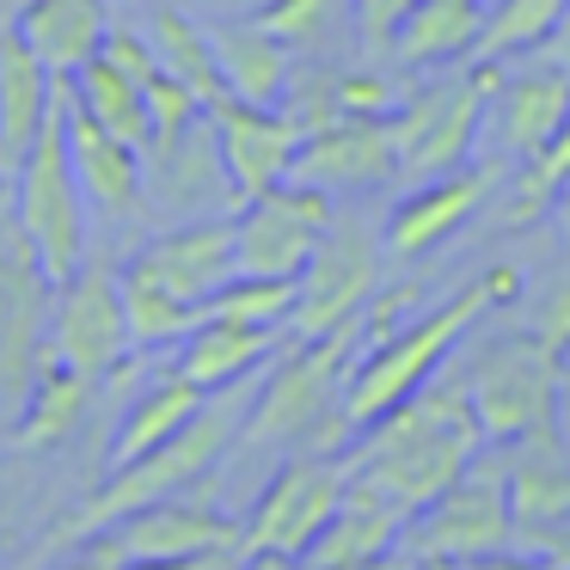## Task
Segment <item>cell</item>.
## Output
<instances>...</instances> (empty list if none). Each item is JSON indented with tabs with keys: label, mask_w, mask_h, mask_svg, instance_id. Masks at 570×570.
Instances as JSON below:
<instances>
[{
	"label": "cell",
	"mask_w": 570,
	"mask_h": 570,
	"mask_svg": "<svg viewBox=\"0 0 570 570\" xmlns=\"http://www.w3.org/2000/svg\"><path fill=\"white\" fill-rule=\"evenodd\" d=\"M129 271H141L148 283H160L166 295H178L185 307L203 313V301L222 283H234V215H203V222H185L173 234L148 239V246L129 258Z\"/></svg>",
	"instance_id": "18"
},
{
	"label": "cell",
	"mask_w": 570,
	"mask_h": 570,
	"mask_svg": "<svg viewBox=\"0 0 570 570\" xmlns=\"http://www.w3.org/2000/svg\"><path fill=\"white\" fill-rule=\"evenodd\" d=\"M288 178H295V185L325 190V197L386 185V178H399L393 124H386V117H344V124L313 129V136H301Z\"/></svg>",
	"instance_id": "17"
},
{
	"label": "cell",
	"mask_w": 570,
	"mask_h": 570,
	"mask_svg": "<svg viewBox=\"0 0 570 570\" xmlns=\"http://www.w3.org/2000/svg\"><path fill=\"white\" fill-rule=\"evenodd\" d=\"M564 117H570V75L558 62H546L540 50H528V62L515 75L503 68L491 105H484V124L497 136V160H533L564 129Z\"/></svg>",
	"instance_id": "16"
},
{
	"label": "cell",
	"mask_w": 570,
	"mask_h": 570,
	"mask_svg": "<svg viewBox=\"0 0 570 570\" xmlns=\"http://www.w3.org/2000/svg\"><path fill=\"white\" fill-rule=\"evenodd\" d=\"M509 472V515L515 533H540V528H564L570 521V454L564 435H528V442L497 448Z\"/></svg>",
	"instance_id": "24"
},
{
	"label": "cell",
	"mask_w": 570,
	"mask_h": 570,
	"mask_svg": "<svg viewBox=\"0 0 570 570\" xmlns=\"http://www.w3.org/2000/svg\"><path fill=\"white\" fill-rule=\"evenodd\" d=\"M570 0H491L484 31L472 43V62H509V56H528L564 26Z\"/></svg>",
	"instance_id": "33"
},
{
	"label": "cell",
	"mask_w": 570,
	"mask_h": 570,
	"mask_svg": "<svg viewBox=\"0 0 570 570\" xmlns=\"http://www.w3.org/2000/svg\"><path fill=\"white\" fill-rule=\"evenodd\" d=\"M381 258L386 239H374L368 222H332L307 271L295 276V313H288V337H325L350 325L374 295H381Z\"/></svg>",
	"instance_id": "11"
},
{
	"label": "cell",
	"mask_w": 570,
	"mask_h": 570,
	"mask_svg": "<svg viewBox=\"0 0 570 570\" xmlns=\"http://www.w3.org/2000/svg\"><path fill=\"white\" fill-rule=\"evenodd\" d=\"M564 19H570V13H564Z\"/></svg>",
	"instance_id": "47"
},
{
	"label": "cell",
	"mask_w": 570,
	"mask_h": 570,
	"mask_svg": "<svg viewBox=\"0 0 570 570\" xmlns=\"http://www.w3.org/2000/svg\"><path fill=\"white\" fill-rule=\"evenodd\" d=\"M344 484H350L344 454H295L271 484H264L258 509L239 521V552L295 564V558L320 540L332 509L344 503Z\"/></svg>",
	"instance_id": "9"
},
{
	"label": "cell",
	"mask_w": 570,
	"mask_h": 570,
	"mask_svg": "<svg viewBox=\"0 0 570 570\" xmlns=\"http://www.w3.org/2000/svg\"><path fill=\"white\" fill-rule=\"evenodd\" d=\"M209 50H215V68H222L227 99H239V105H283L288 99L295 50H283L264 26L222 19V26H209Z\"/></svg>",
	"instance_id": "25"
},
{
	"label": "cell",
	"mask_w": 570,
	"mask_h": 570,
	"mask_svg": "<svg viewBox=\"0 0 570 570\" xmlns=\"http://www.w3.org/2000/svg\"><path fill=\"white\" fill-rule=\"evenodd\" d=\"M13 31L38 50V62L56 80H68L87 56L105 50L111 26H105V0H19Z\"/></svg>",
	"instance_id": "27"
},
{
	"label": "cell",
	"mask_w": 570,
	"mask_h": 570,
	"mask_svg": "<svg viewBox=\"0 0 570 570\" xmlns=\"http://www.w3.org/2000/svg\"><path fill=\"white\" fill-rule=\"evenodd\" d=\"M13 222L31 239L38 264L50 271V283H68L87 264L92 209L80 197L75 160H68V80H56L50 124L38 129V141L26 148V160L13 173Z\"/></svg>",
	"instance_id": "6"
},
{
	"label": "cell",
	"mask_w": 570,
	"mask_h": 570,
	"mask_svg": "<svg viewBox=\"0 0 570 570\" xmlns=\"http://www.w3.org/2000/svg\"><path fill=\"white\" fill-rule=\"evenodd\" d=\"M564 362L552 344L515 325V332H497L460 362L466 374V399L472 417L484 430V448H509L528 442V435H558V399H564Z\"/></svg>",
	"instance_id": "5"
},
{
	"label": "cell",
	"mask_w": 570,
	"mask_h": 570,
	"mask_svg": "<svg viewBox=\"0 0 570 570\" xmlns=\"http://www.w3.org/2000/svg\"><path fill=\"white\" fill-rule=\"evenodd\" d=\"M411 570H460V564H448V558H411Z\"/></svg>",
	"instance_id": "46"
},
{
	"label": "cell",
	"mask_w": 570,
	"mask_h": 570,
	"mask_svg": "<svg viewBox=\"0 0 570 570\" xmlns=\"http://www.w3.org/2000/svg\"><path fill=\"white\" fill-rule=\"evenodd\" d=\"M203 386L185 381V374H166V381H154L148 393H136V405L124 411V423H117V442H111V466H124V460H141L148 448H160L166 435H178L190 417L203 411Z\"/></svg>",
	"instance_id": "30"
},
{
	"label": "cell",
	"mask_w": 570,
	"mask_h": 570,
	"mask_svg": "<svg viewBox=\"0 0 570 570\" xmlns=\"http://www.w3.org/2000/svg\"><path fill=\"white\" fill-rule=\"evenodd\" d=\"M154 56H160V68L173 80H185L190 99L209 111V105L227 99L222 87V68H215V50H209V26H190L178 7H154V31H148Z\"/></svg>",
	"instance_id": "32"
},
{
	"label": "cell",
	"mask_w": 570,
	"mask_h": 570,
	"mask_svg": "<svg viewBox=\"0 0 570 570\" xmlns=\"http://www.w3.org/2000/svg\"><path fill=\"white\" fill-rule=\"evenodd\" d=\"M252 411V386H222V393L203 399V411L185 423L178 435H166L160 448H148L141 460H124V466H111V479L99 484V491L87 497L80 509H68L62 521H56L50 533H43L38 546H31L26 570L43 564V558L68 552V546L92 540V533L117 528V521H129L136 509L160 503V497H185L190 484H203L215 466L227 460V448L239 442V423H246Z\"/></svg>",
	"instance_id": "2"
},
{
	"label": "cell",
	"mask_w": 570,
	"mask_h": 570,
	"mask_svg": "<svg viewBox=\"0 0 570 570\" xmlns=\"http://www.w3.org/2000/svg\"><path fill=\"white\" fill-rule=\"evenodd\" d=\"M405 540V515L386 503L381 491L350 479L344 484V503L332 509V521L320 528V540L295 558V564H337V570H356V564H374V558L399 552Z\"/></svg>",
	"instance_id": "23"
},
{
	"label": "cell",
	"mask_w": 570,
	"mask_h": 570,
	"mask_svg": "<svg viewBox=\"0 0 570 570\" xmlns=\"http://www.w3.org/2000/svg\"><path fill=\"white\" fill-rule=\"evenodd\" d=\"M528 325L540 344H552L558 356H570V258L558 264L552 276H546L540 288H533V301H528Z\"/></svg>",
	"instance_id": "37"
},
{
	"label": "cell",
	"mask_w": 570,
	"mask_h": 570,
	"mask_svg": "<svg viewBox=\"0 0 570 570\" xmlns=\"http://www.w3.org/2000/svg\"><path fill=\"white\" fill-rule=\"evenodd\" d=\"M68 92H75V105L92 117V124H105L111 136H124L129 148H148V136H154L148 99H141V87H136V80H129L105 50L87 56V62L68 75Z\"/></svg>",
	"instance_id": "31"
},
{
	"label": "cell",
	"mask_w": 570,
	"mask_h": 570,
	"mask_svg": "<svg viewBox=\"0 0 570 570\" xmlns=\"http://www.w3.org/2000/svg\"><path fill=\"white\" fill-rule=\"evenodd\" d=\"M460 570H552L540 552H528V546H497V552H479V558H460Z\"/></svg>",
	"instance_id": "41"
},
{
	"label": "cell",
	"mask_w": 570,
	"mask_h": 570,
	"mask_svg": "<svg viewBox=\"0 0 570 570\" xmlns=\"http://www.w3.org/2000/svg\"><path fill=\"white\" fill-rule=\"evenodd\" d=\"M288 313H295V276H234L203 301V320L276 325V332H288Z\"/></svg>",
	"instance_id": "35"
},
{
	"label": "cell",
	"mask_w": 570,
	"mask_h": 570,
	"mask_svg": "<svg viewBox=\"0 0 570 570\" xmlns=\"http://www.w3.org/2000/svg\"><path fill=\"white\" fill-rule=\"evenodd\" d=\"M362 313L350 325L325 337H288L283 362L271 368V381L252 393V411L239 423V448H301L307 454H344V381L362 356Z\"/></svg>",
	"instance_id": "4"
},
{
	"label": "cell",
	"mask_w": 570,
	"mask_h": 570,
	"mask_svg": "<svg viewBox=\"0 0 570 570\" xmlns=\"http://www.w3.org/2000/svg\"><path fill=\"white\" fill-rule=\"evenodd\" d=\"M50 105H56V75L7 19L0 26V178L7 185H13L26 148L38 141V129L50 124Z\"/></svg>",
	"instance_id": "22"
},
{
	"label": "cell",
	"mask_w": 570,
	"mask_h": 570,
	"mask_svg": "<svg viewBox=\"0 0 570 570\" xmlns=\"http://www.w3.org/2000/svg\"><path fill=\"white\" fill-rule=\"evenodd\" d=\"M239 570H288V564H283V558H246Z\"/></svg>",
	"instance_id": "45"
},
{
	"label": "cell",
	"mask_w": 570,
	"mask_h": 570,
	"mask_svg": "<svg viewBox=\"0 0 570 570\" xmlns=\"http://www.w3.org/2000/svg\"><path fill=\"white\" fill-rule=\"evenodd\" d=\"M515 540V515H509V472H503V454L484 448L430 509L405 521V540L399 552L405 558H479V552H497V546Z\"/></svg>",
	"instance_id": "8"
},
{
	"label": "cell",
	"mask_w": 570,
	"mask_h": 570,
	"mask_svg": "<svg viewBox=\"0 0 570 570\" xmlns=\"http://www.w3.org/2000/svg\"><path fill=\"white\" fill-rule=\"evenodd\" d=\"M479 454H484V430H479V417H472L466 374L442 368V374H430L405 405H393L386 417H374L368 430L350 435L344 466L356 484L381 491L386 503L411 521Z\"/></svg>",
	"instance_id": "1"
},
{
	"label": "cell",
	"mask_w": 570,
	"mask_h": 570,
	"mask_svg": "<svg viewBox=\"0 0 570 570\" xmlns=\"http://www.w3.org/2000/svg\"><path fill=\"white\" fill-rule=\"evenodd\" d=\"M509 301H521V271L515 264H491V271L472 276L460 295H448L442 307L417 313V320L393 325L381 344H368L356 356V368H350V381H344V399H337L344 430L356 435V430H368L374 417H386L393 405H405L430 374H442L448 362H454L460 337H466L491 307H509Z\"/></svg>",
	"instance_id": "3"
},
{
	"label": "cell",
	"mask_w": 570,
	"mask_h": 570,
	"mask_svg": "<svg viewBox=\"0 0 570 570\" xmlns=\"http://www.w3.org/2000/svg\"><path fill=\"white\" fill-rule=\"evenodd\" d=\"M484 13H491V0H417L405 13L393 38V56L386 62L399 68H442V62H472V43L484 31Z\"/></svg>",
	"instance_id": "28"
},
{
	"label": "cell",
	"mask_w": 570,
	"mask_h": 570,
	"mask_svg": "<svg viewBox=\"0 0 570 570\" xmlns=\"http://www.w3.org/2000/svg\"><path fill=\"white\" fill-rule=\"evenodd\" d=\"M546 215H552L558 239H564V246H570V173H564V178H558V185H552V209H546Z\"/></svg>",
	"instance_id": "43"
},
{
	"label": "cell",
	"mask_w": 570,
	"mask_h": 570,
	"mask_svg": "<svg viewBox=\"0 0 570 570\" xmlns=\"http://www.w3.org/2000/svg\"><path fill=\"white\" fill-rule=\"evenodd\" d=\"M503 62H472L454 80H430L423 92L399 99L393 124V148H399V173L405 178H442L472 166V141L484 129V105L497 92Z\"/></svg>",
	"instance_id": "7"
},
{
	"label": "cell",
	"mask_w": 570,
	"mask_h": 570,
	"mask_svg": "<svg viewBox=\"0 0 570 570\" xmlns=\"http://www.w3.org/2000/svg\"><path fill=\"white\" fill-rule=\"evenodd\" d=\"M332 197L313 185H276L234 209V264L239 276H301L332 227Z\"/></svg>",
	"instance_id": "12"
},
{
	"label": "cell",
	"mask_w": 570,
	"mask_h": 570,
	"mask_svg": "<svg viewBox=\"0 0 570 570\" xmlns=\"http://www.w3.org/2000/svg\"><path fill=\"white\" fill-rule=\"evenodd\" d=\"M246 552L239 546H222V552H190V558H141V564H124V570H239Z\"/></svg>",
	"instance_id": "40"
},
{
	"label": "cell",
	"mask_w": 570,
	"mask_h": 570,
	"mask_svg": "<svg viewBox=\"0 0 570 570\" xmlns=\"http://www.w3.org/2000/svg\"><path fill=\"white\" fill-rule=\"evenodd\" d=\"M509 178V160H484V166H460V173H442V178H423L393 215H386V258H417V252L442 246L448 234L484 215V203L503 190Z\"/></svg>",
	"instance_id": "14"
},
{
	"label": "cell",
	"mask_w": 570,
	"mask_h": 570,
	"mask_svg": "<svg viewBox=\"0 0 570 570\" xmlns=\"http://www.w3.org/2000/svg\"><path fill=\"white\" fill-rule=\"evenodd\" d=\"M515 546L540 552L552 570H570V521H564V528H540V533H515Z\"/></svg>",
	"instance_id": "42"
},
{
	"label": "cell",
	"mask_w": 570,
	"mask_h": 570,
	"mask_svg": "<svg viewBox=\"0 0 570 570\" xmlns=\"http://www.w3.org/2000/svg\"><path fill=\"white\" fill-rule=\"evenodd\" d=\"M50 356L80 368L87 381L124 368L129 356V320H124V283L105 264H80L68 283H56L50 307Z\"/></svg>",
	"instance_id": "13"
},
{
	"label": "cell",
	"mask_w": 570,
	"mask_h": 570,
	"mask_svg": "<svg viewBox=\"0 0 570 570\" xmlns=\"http://www.w3.org/2000/svg\"><path fill=\"white\" fill-rule=\"evenodd\" d=\"M288 344V332L276 325H234V320H197V332L178 344V374L197 381L203 393H222V386L252 381V368L276 356Z\"/></svg>",
	"instance_id": "26"
},
{
	"label": "cell",
	"mask_w": 570,
	"mask_h": 570,
	"mask_svg": "<svg viewBox=\"0 0 570 570\" xmlns=\"http://www.w3.org/2000/svg\"><path fill=\"white\" fill-rule=\"evenodd\" d=\"M288 570H337V564H288ZM356 570H411V558H405V552H386V558H374V564H356Z\"/></svg>",
	"instance_id": "44"
},
{
	"label": "cell",
	"mask_w": 570,
	"mask_h": 570,
	"mask_svg": "<svg viewBox=\"0 0 570 570\" xmlns=\"http://www.w3.org/2000/svg\"><path fill=\"white\" fill-rule=\"evenodd\" d=\"M141 160H148V203H160V209L185 215V222H203V215L239 209L234 178H227L222 148H215L209 111H203L178 141H166V148H148Z\"/></svg>",
	"instance_id": "19"
},
{
	"label": "cell",
	"mask_w": 570,
	"mask_h": 570,
	"mask_svg": "<svg viewBox=\"0 0 570 570\" xmlns=\"http://www.w3.org/2000/svg\"><path fill=\"white\" fill-rule=\"evenodd\" d=\"M246 19L271 31L283 50H307V43H320L325 31H332L337 0H264L258 13H246Z\"/></svg>",
	"instance_id": "36"
},
{
	"label": "cell",
	"mask_w": 570,
	"mask_h": 570,
	"mask_svg": "<svg viewBox=\"0 0 570 570\" xmlns=\"http://www.w3.org/2000/svg\"><path fill=\"white\" fill-rule=\"evenodd\" d=\"M68 160H75L80 197H87L92 215H111V222L141 215V203H148V160L124 136L92 124L75 105V92H68Z\"/></svg>",
	"instance_id": "20"
},
{
	"label": "cell",
	"mask_w": 570,
	"mask_h": 570,
	"mask_svg": "<svg viewBox=\"0 0 570 570\" xmlns=\"http://www.w3.org/2000/svg\"><path fill=\"white\" fill-rule=\"evenodd\" d=\"M92 399V381L80 368H68L62 356H50L43 350L38 374H31V393L26 405H19V448H56L75 435L80 411H87Z\"/></svg>",
	"instance_id": "29"
},
{
	"label": "cell",
	"mask_w": 570,
	"mask_h": 570,
	"mask_svg": "<svg viewBox=\"0 0 570 570\" xmlns=\"http://www.w3.org/2000/svg\"><path fill=\"white\" fill-rule=\"evenodd\" d=\"M117 283H124V320H129V350H173L185 344L190 332H197L203 313L185 307L178 295H166L160 283H148L141 271H117Z\"/></svg>",
	"instance_id": "34"
},
{
	"label": "cell",
	"mask_w": 570,
	"mask_h": 570,
	"mask_svg": "<svg viewBox=\"0 0 570 570\" xmlns=\"http://www.w3.org/2000/svg\"><path fill=\"white\" fill-rule=\"evenodd\" d=\"M209 129H215V148H222V166L234 178L239 203L288 185V166H295V148H301V124L283 105L222 99V105H209Z\"/></svg>",
	"instance_id": "15"
},
{
	"label": "cell",
	"mask_w": 570,
	"mask_h": 570,
	"mask_svg": "<svg viewBox=\"0 0 570 570\" xmlns=\"http://www.w3.org/2000/svg\"><path fill=\"white\" fill-rule=\"evenodd\" d=\"M124 564H129L124 546H117L111 533H92V540L68 546V552L43 558V564H31V570H124Z\"/></svg>",
	"instance_id": "39"
},
{
	"label": "cell",
	"mask_w": 570,
	"mask_h": 570,
	"mask_svg": "<svg viewBox=\"0 0 570 570\" xmlns=\"http://www.w3.org/2000/svg\"><path fill=\"white\" fill-rule=\"evenodd\" d=\"M50 307L56 283L38 264L31 239L19 234L13 203H0V399L26 405L31 374H38L43 350H50Z\"/></svg>",
	"instance_id": "10"
},
{
	"label": "cell",
	"mask_w": 570,
	"mask_h": 570,
	"mask_svg": "<svg viewBox=\"0 0 570 570\" xmlns=\"http://www.w3.org/2000/svg\"><path fill=\"white\" fill-rule=\"evenodd\" d=\"M117 546H124L129 564L141 558H190V552H222V546H239V521H227L222 509L197 503V497H160V503L136 509L129 521L105 528Z\"/></svg>",
	"instance_id": "21"
},
{
	"label": "cell",
	"mask_w": 570,
	"mask_h": 570,
	"mask_svg": "<svg viewBox=\"0 0 570 570\" xmlns=\"http://www.w3.org/2000/svg\"><path fill=\"white\" fill-rule=\"evenodd\" d=\"M417 7V0H356V43L368 62L386 68V56H393V38L399 26H405V13Z\"/></svg>",
	"instance_id": "38"
}]
</instances>
